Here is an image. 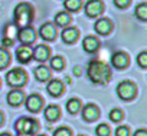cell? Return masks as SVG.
Listing matches in <instances>:
<instances>
[{
    "mask_svg": "<svg viewBox=\"0 0 147 136\" xmlns=\"http://www.w3.org/2000/svg\"><path fill=\"white\" fill-rule=\"evenodd\" d=\"M28 80V75L23 69H12L6 73V83L12 88H20L26 83Z\"/></svg>",
    "mask_w": 147,
    "mask_h": 136,
    "instance_id": "3",
    "label": "cell"
},
{
    "mask_svg": "<svg viewBox=\"0 0 147 136\" xmlns=\"http://www.w3.org/2000/svg\"><path fill=\"white\" fill-rule=\"evenodd\" d=\"M2 46H3V47H10V46H13V40L5 37V39L2 40Z\"/></svg>",
    "mask_w": 147,
    "mask_h": 136,
    "instance_id": "34",
    "label": "cell"
},
{
    "mask_svg": "<svg viewBox=\"0 0 147 136\" xmlns=\"http://www.w3.org/2000/svg\"><path fill=\"white\" fill-rule=\"evenodd\" d=\"M3 120H5V119H3V115H2V112H0V125L3 123Z\"/></svg>",
    "mask_w": 147,
    "mask_h": 136,
    "instance_id": "38",
    "label": "cell"
},
{
    "mask_svg": "<svg viewBox=\"0 0 147 136\" xmlns=\"http://www.w3.org/2000/svg\"><path fill=\"white\" fill-rule=\"evenodd\" d=\"M62 40L65 42V43H74L77 39H78V36H80V32H78V29H75V27H65L63 30H62Z\"/></svg>",
    "mask_w": 147,
    "mask_h": 136,
    "instance_id": "17",
    "label": "cell"
},
{
    "mask_svg": "<svg viewBox=\"0 0 147 136\" xmlns=\"http://www.w3.org/2000/svg\"><path fill=\"white\" fill-rule=\"evenodd\" d=\"M55 23H56L58 26H62V27L68 26V25L71 23V16H69V13H66V12H59V13L55 16Z\"/></svg>",
    "mask_w": 147,
    "mask_h": 136,
    "instance_id": "22",
    "label": "cell"
},
{
    "mask_svg": "<svg viewBox=\"0 0 147 136\" xmlns=\"http://www.w3.org/2000/svg\"><path fill=\"white\" fill-rule=\"evenodd\" d=\"M49 54H51V50H49V47L45 46V44H38V46L35 47V50L32 52L33 59H36L38 62H45V60H48V59H49Z\"/></svg>",
    "mask_w": 147,
    "mask_h": 136,
    "instance_id": "12",
    "label": "cell"
},
{
    "mask_svg": "<svg viewBox=\"0 0 147 136\" xmlns=\"http://www.w3.org/2000/svg\"><path fill=\"white\" fill-rule=\"evenodd\" d=\"M74 73H75L77 76H80V75H81V67H80V66H77L75 69H74Z\"/></svg>",
    "mask_w": 147,
    "mask_h": 136,
    "instance_id": "36",
    "label": "cell"
},
{
    "mask_svg": "<svg viewBox=\"0 0 147 136\" xmlns=\"http://www.w3.org/2000/svg\"><path fill=\"white\" fill-rule=\"evenodd\" d=\"M95 133H97V136H108L110 135V127L105 123H101V125L97 126Z\"/></svg>",
    "mask_w": 147,
    "mask_h": 136,
    "instance_id": "29",
    "label": "cell"
},
{
    "mask_svg": "<svg viewBox=\"0 0 147 136\" xmlns=\"http://www.w3.org/2000/svg\"><path fill=\"white\" fill-rule=\"evenodd\" d=\"M111 63L115 69H124L128 64V56L124 52H115L111 57Z\"/></svg>",
    "mask_w": 147,
    "mask_h": 136,
    "instance_id": "10",
    "label": "cell"
},
{
    "mask_svg": "<svg viewBox=\"0 0 147 136\" xmlns=\"http://www.w3.org/2000/svg\"><path fill=\"white\" fill-rule=\"evenodd\" d=\"M81 136H84V135H81Z\"/></svg>",
    "mask_w": 147,
    "mask_h": 136,
    "instance_id": "41",
    "label": "cell"
},
{
    "mask_svg": "<svg viewBox=\"0 0 147 136\" xmlns=\"http://www.w3.org/2000/svg\"><path fill=\"white\" fill-rule=\"evenodd\" d=\"M123 117H124V113H123V110H120V109H113V110L110 112V119H111L113 122H120Z\"/></svg>",
    "mask_w": 147,
    "mask_h": 136,
    "instance_id": "28",
    "label": "cell"
},
{
    "mask_svg": "<svg viewBox=\"0 0 147 136\" xmlns=\"http://www.w3.org/2000/svg\"><path fill=\"white\" fill-rule=\"evenodd\" d=\"M39 34H40V37H42L43 40H48V42L53 40V39L56 37V27H55V25L51 23V22L43 23V25L39 27Z\"/></svg>",
    "mask_w": 147,
    "mask_h": 136,
    "instance_id": "9",
    "label": "cell"
},
{
    "mask_svg": "<svg viewBox=\"0 0 147 136\" xmlns=\"http://www.w3.org/2000/svg\"><path fill=\"white\" fill-rule=\"evenodd\" d=\"M18 39H19L23 44H30V43L35 42V39H36V33H35L33 27H30V26H25V27H22V29L18 32Z\"/></svg>",
    "mask_w": 147,
    "mask_h": 136,
    "instance_id": "8",
    "label": "cell"
},
{
    "mask_svg": "<svg viewBox=\"0 0 147 136\" xmlns=\"http://www.w3.org/2000/svg\"><path fill=\"white\" fill-rule=\"evenodd\" d=\"M15 127H16L18 133H30V135H33V133L38 132L39 123H38V120H35L32 117H20V119H18Z\"/></svg>",
    "mask_w": 147,
    "mask_h": 136,
    "instance_id": "4",
    "label": "cell"
},
{
    "mask_svg": "<svg viewBox=\"0 0 147 136\" xmlns=\"http://www.w3.org/2000/svg\"><path fill=\"white\" fill-rule=\"evenodd\" d=\"M136 93H137V88H136V85H134L133 82H130V80H123V82H120L118 86H117V95H118V98L123 99V100H130V99H133V98L136 96Z\"/></svg>",
    "mask_w": 147,
    "mask_h": 136,
    "instance_id": "5",
    "label": "cell"
},
{
    "mask_svg": "<svg viewBox=\"0 0 147 136\" xmlns=\"http://www.w3.org/2000/svg\"><path fill=\"white\" fill-rule=\"evenodd\" d=\"M25 100V95L20 89H13L7 93V102L12 106H19L20 103H23Z\"/></svg>",
    "mask_w": 147,
    "mask_h": 136,
    "instance_id": "15",
    "label": "cell"
},
{
    "mask_svg": "<svg viewBox=\"0 0 147 136\" xmlns=\"http://www.w3.org/2000/svg\"><path fill=\"white\" fill-rule=\"evenodd\" d=\"M113 29V23L110 19H98L94 25V30L98 34H108Z\"/></svg>",
    "mask_w": 147,
    "mask_h": 136,
    "instance_id": "11",
    "label": "cell"
},
{
    "mask_svg": "<svg viewBox=\"0 0 147 136\" xmlns=\"http://www.w3.org/2000/svg\"><path fill=\"white\" fill-rule=\"evenodd\" d=\"M82 6V0H65L63 2V7L69 12H77L80 10Z\"/></svg>",
    "mask_w": 147,
    "mask_h": 136,
    "instance_id": "24",
    "label": "cell"
},
{
    "mask_svg": "<svg viewBox=\"0 0 147 136\" xmlns=\"http://www.w3.org/2000/svg\"><path fill=\"white\" fill-rule=\"evenodd\" d=\"M25 105H26V109H28L29 112L36 113V112H39V110L42 109V106H43V99H42L39 95L33 93V95H30V96L26 98Z\"/></svg>",
    "mask_w": 147,
    "mask_h": 136,
    "instance_id": "7",
    "label": "cell"
},
{
    "mask_svg": "<svg viewBox=\"0 0 147 136\" xmlns=\"http://www.w3.org/2000/svg\"><path fill=\"white\" fill-rule=\"evenodd\" d=\"M82 47L85 52L88 53H94L98 50L100 47V40L95 37V36H87L84 40H82Z\"/></svg>",
    "mask_w": 147,
    "mask_h": 136,
    "instance_id": "14",
    "label": "cell"
},
{
    "mask_svg": "<svg viewBox=\"0 0 147 136\" xmlns=\"http://www.w3.org/2000/svg\"><path fill=\"white\" fill-rule=\"evenodd\" d=\"M39 136H45V135H39Z\"/></svg>",
    "mask_w": 147,
    "mask_h": 136,
    "instance_id": "40",
    "label": "cell"
},
{
    "mask_svg": "<svg viewBox=\"0 0 147 136\" xmlns=\"http://www.w3.org/2000/svg\"><path fill=\"white\" fill-rule=\"evenodd\" d=\"M0 136H10V135H9V133H2Z\"/></svg>",
    "mask_w": 147,
    "mask_h": 136,
    "instance_id": "39",
    "label": "cell"
},
{
    "mask_svg": "<svg viewBox=\"0 0 147 136\" xmlns=\"http://www.w3.org/2000/svg\"><path fill=\"white\" fill-rule=\"evenodd\" d=\"M18 32H19V29H18V26L15 23H7L5 26V34L10 40H15L18 37Z\"/></svg>",
    "mask_w": 147,
    "mask_h": 136,
    "instance_id": "23",
    "label": "cell"
},
{
    "mask_svg": "<svg viewBox=\"0 0 147 136\" xmlns=\"http://www.w3.org/2000/svg\"><path fill=\"white\" fill-rule=\"evenodd\" d=\"M43 115H45V117H46L49 122H53V120H56V119L59 117L61 110H59V107H58L56 105H49V106H46Z\"/></svg>",
    "mask_w": 147,
    "mask_h": 136,
    "instance_id": "20",
    "label": "cell"
},
{
    "mask_svg": "<svg viewBox=\"0 0 147 136\" xmlns=\"http://www.w3.org/2000/svg\"><path fill=\"white\" fill-rule=\"evenodd\" d=\"M98 116H100V110H98V107H97L95 105H92V103L87 105V106L82 109V117H84V120H87V122H92V120H95Z\"/></svg>",
    "mask_w": 147,
    "mask_h": 136,
    "instance_id": "13",
    "label": "cell"
},
{
    "mask_svg": "<svg viewBox=\"0 0 147 136\" xmlns=\"http://www.w3.org/2000/svg\"><path fill=\"white\" fill-rule=\"evenodd\" d=\"M133 136H147V130L146 129H138V130L134 132Z\"/></svg>",
    "mask_w": 147,
    "mask_h": 136,
    "instance_id": "35",
    "label": "cell"
},
{
    "mask_svg": "<svg viewBox=\"0 0 147 136\" xmlns=\"http://www.w3.org/2000/svg\"><path fill=\"white\" fill-rule=\"evenodd\" d=\"M137 64L141 67V69H146L147 67V52H141L137 56Z\"/></svg>",
    "mask_w": 147,
    "mask_h": 136,
    "instance_id": "30",
    "label": "cell"
},
{
    "mask_svg": "<svg viewBox=\"0 0 147 136\" xmlns=\"http://www.w3.org/2000/svg\"><path fill=\"white\" fill-rule=\"evenodd\" d=\"M130 135V130L127 126H118L115 129V136H128Z\"/></svg>",
    "mask_w": 147,
    "mask_h": 136,
    "instance_id": "32",
    "label": "cell"
},
{
    "mask_svg": "<svg viewBox=\"0 0 147 136\" xmlns=\"http://www.w3.org/2000/svg\"><path fill=\"white\" fill-rule=\"evenodd\" d=\"M9 63H10V53L5 47H0V69H5Z\"/></svg>",
    "mask_w": 147,
    "mask_h": 136,
    "instance_id": "26",
    "label": "cell"
},
{
    "mask_svg": "<svg viewBox=\"0 0 147 136\" xmlns=\"http://www.w3.org/2000/svg\"><path fill=\"white\" fill-rule=\"evenodd\" d=\"M53 136H72V132H71V129H68L65 126H61L53 132Z\"/></svg>",
    "mask_w": 147,
    "mask_h": 136,
    "instance_id": "31",
    "label": "cell"
},
{
    "mask_svg": "<svg viewBox=\"0 0 147 136\" xmlns=\"http://www.w3.org/2000/svg\"><path fill=\"white\" fill-rule=\"evenodd\" d=\"M80 109H81V102H80V99L72 98V99H69V100L66 102V110H68L69 113L75 115V113L80 112Z\"/></svg>",
    "mask_w": 147,
    "mask_h": 136,
    "instance_id": "21",
    "label": "cell"
},
{
    "mask_svg": "<svg viewBox=\"0 0 147 136\" xmlns=\"http://www.w3.org/2000/svg\"><path fill=\"white\" fill-rule=\"evenodd\" d=\"M114 5L118 7V9H124L130 5V0H114Z\"/></svg>",
    "mask_w": 147,
    "mask_h": 136,
    "instance_id": "33",
    "label": "cell"
},
{
    "mask_svg": "<svg viewBox=\"0 0 147 136\" xmlns=\"http://www.w3.org/2000/svg\"><path fill=\"white\" fill-rule=\"evenodd\" d=\"M32 17H33V9L29 3L23 2L15 7V23L18 27L22 29L25 26H29Z\"/></svg>",
    "mask_w": 147,
    "mask_h": 136,
    "instance_id": "2",
    "label": "cell"
},
{
    "mask_svg": "<svg viewBox=\"0 0 147 136\" xmlns=\"http://www.w3.org/2000/svg\"><path fill=\"white\" fill-rule=\"evenodd\" d=\"M136 17L140 19L141 22L147 20V3H140L136 7Z\"/></svg>",
    "mask_w": 147,
    "mask_h": 136,
    "instance_id": "25",
    "label": "cell"
},
{
    "mask_svg": "<svg viewBox=\"0 0 147 136\" xmlns=\"http://www.w3.org/2000/svg\"><path fill=\"white\" fill-rule=\"evenodd\" d=\"M87 75H88V79L97 85H105L111 79V70L108 64L100 60H92L88 63Z\"/></svg>",
    "mask_w": 147,
    "mask_h": 136,
    "instance_id": "1",
    "label": "cell"
},
{
    "mask_svg": "<svg viewBox=\"0 0 147 136\" xmlns=\"http://www.w3.org/2000/svg\"><path fill=\"white\" fill-rule=\"evenodd\" d=\"M33 75H35L36 80H39V82H46V80L51 79V70L43 64H39V66L35 67Z\"/></svg>",
    "mask_w": 147,
    "mask_h": 136,
    "instance_id": "18",
    "label": "cell"
},
{
    "mask_svg": "<svg viewBox=\"0 0 147 136\" xmlns=\"http://www.w3.org/2000/svg\"><path fill=\"white\" fill-rule=\"evenodd\" d=\"M46 90L49 92L51 96H61L62 92H63V83L58 79H53V80H49L48 86H46Z\"/></svg>",
    "mask_w": 147,
    "mask_h": 136,
    "instance_id": "16",
    "label": "cell"
},
{
    "mask_svg": "<svg viewBox=\"0 0 147 136\" xmlns=\"http://www.w3.org/2000/svg\"><path fill=\"white\" fill-rule=\"evenodd\" d=\"M18 136H32L30 133H18Z\"/></svg>",
    "mask_w": 147,
    "mask_h": 136,
    "instance_id": "37",
    "label": "cell"
},
{
    "mask_svg": "<svg viewBox=\"0 0 147 136\" xmlns=\"http://www.w3.org/2000/svg\"><path fill=\"white\" fill-rule=\"evenodd\" d=\"M84 9H85L87 16H90V17H97V16H100V15L102 13L104 5H102L101 0H88V2L85 3V6H84Z\"/></svg>",
    "mask_w": 147,
    "mask_h": 136,
    "instance_id": "6",
    "label": "cell"
},
{
    "mask_svg": "<svg viewBox=\"0 0 147 136\" xmlns=\"http://www.w3.org/2000/svg\"><path fill=\"white\" fill-rule=\"evenodd\" d=\"M63 66H65V60L62 56H55L51 59V67L55 70H62L63 69Z\"/></svg>",
    "mask_w": 147,
    "mask_h": 136,
    "instance_id": "27",
    "label": "cell"
},
{
    "mask_svg": "<svg viewBox=\"0 0 147 136\" xmlns=\"http://www.w3.org/2000/svg\"><path fill=\"white\" fill-rule=\"evenodd\" d=\"M16 57L19 63H28L32 59V50L28 46H20L16 50Z\"/></svg>",
    "mask_w": 147,
    "mask_h": 136,
    "instance_id": "19",
    "label": "cell"
}]
</instances>
